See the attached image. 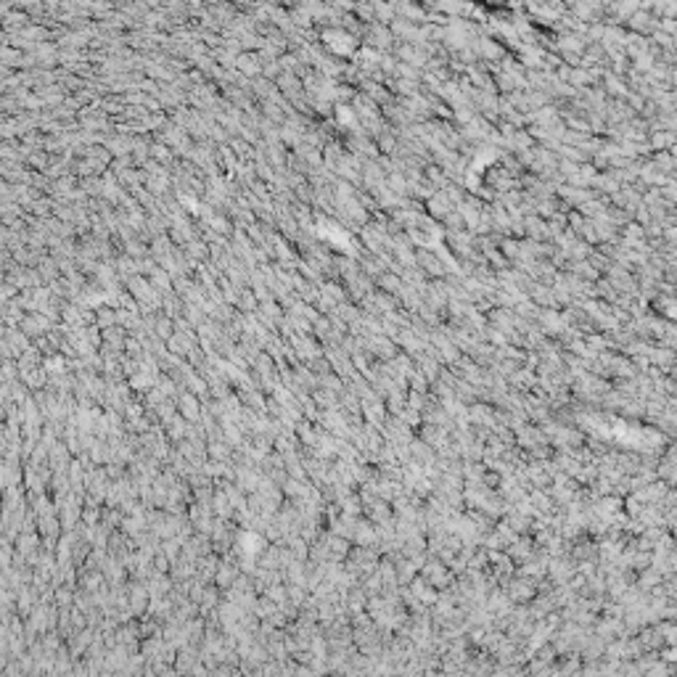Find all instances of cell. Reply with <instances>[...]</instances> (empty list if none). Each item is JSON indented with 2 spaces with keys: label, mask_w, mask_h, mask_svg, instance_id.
<instances>
[{
  "label": "cell",
  "mask_w": 677,
  "mask_h": 677,
  "mask_svg": "<svg viewBox=\"0 0 677 677\" xmlns=\"http://www.w3.org/2000/svg\"><path fill=\"white\" fill-rule=\"evenodd\" d=\"M325 40H328V45H331L334 51H338V53L352 51V45H347V43H352V40H350L344 32H325Z\"/></svg>",
  "instance_id": "obj_1"
},
{
  "label": "cell",
  "mask_w": 677,
  "mask_h": 677,
  "mask_svg": "<svg viewBox=\"0 0 677 677\" xmlns=\"http://www.w3.org/2000/svg\"><path fill=\"white\" fill-rule=\"evenodd\" d=\"M318 233H321L323 238H328L331 244H336V246H338V244H341V246L347 244V236H344V230H341V228H336V225H321V228H318Z\"/></svg>",
  "instance_id": "obj_2"
}]
</instances>
